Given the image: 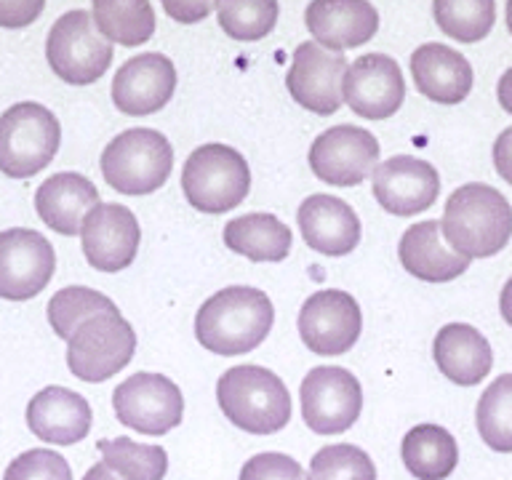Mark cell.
Instances as JSON below:
<instances>
[{
	"label": "cell",
	"instance_id": "cell-1",
	"mask_svg": "<svg viewBox=\"0 0 512 480\" xmlns=\"http://www.w3.org/2000/svg\"><path fill=\"white\" fill-rule=\"evenodd\" d=\"M275 323L270 296L251 286H230L208 296L195 315V339L208 352L232 358L254 352Z\"/></svg>",
	"mask_w": 512,
	"mask_h": 480
},
{
	"label": "cell",
	"instance_id": "cell-2",
	"mask_svg": "<svg viewBox=\"0 0 512 480\" xmlns=\"http://www.w3.org/2000/svg\"><path fill=\"white\" fill-rule=\"evenodd\" d=\"M443 238L456 254L488 259L512 238V206L491 184H464L448 195L440 219Z\"/></svg>",
	"mask_w": 512,
	"mask_h": 480
},
{
	"label": "cell",
	"instance_id": "cell-3",
	"mask_svg": "<svg viewBox=\"0 0 512 480\" xmlns=\"http://www.w3.org/2000/svg\"><path fill=\"white\" fill-rule=\"evenodd\" d=\"M222 414L248 435H275L291 419V395L278 374L264 366H235L216 382Z\"/></svg>",
	"mask_w": 512,
	"mask_h": 480
},
{
	"label": "cell",
	"instance_id": "cell-4",
	"mask_svg": "<svg viewBox=\"0 0 512 480\" xmlns=\"http://www.w3.org/2000/svg\"><path fill=\"white\" fill-rule=\"evenodd\" d=\"M174 147L155 128H128L102 152V176L123 195H150L171 179Z\"/></svg>",
	"mask_w": 512,
	"mask_h": 480
},
{
	"label": "cell",
	"instance_id": "cell-5",
	"mask_svg": "<svg viewBox=\"0 0 512 480\" xmlns=\"http://www.w3.org/2000/svg\"><path fill=\"white\" fill-rule=\"evenodd\" d=\"M182 190L203 214H227L248 198L251 168L230 144H203L184 163Z\"/></svg>",
	"mask_w": 512,
	"mask_h": 480
},
{
	"label": "cell",
	"instance_id": "cell-6",
	"mask_svg": "<svg viewBox=\"0 0 512 480\" xmlns=\"http://www.w3.org/2000/svg\"><path fill=\"white\" fill-rule=\"evenodd\" d=\"M62 126L48 107L19 102L0 115V174L30 179L56 158Z\"/></svg>",
	"mask_w": 512,
	"mask_h": 480
},
{
	"label": "cell",
	"instance_id": "cell-7",
	"mask_svg": "<svg viewBox=\"0 0 512 480\" xmlns=\"http://www.w3.org/2000/svg\"><path fill=\"white\" fill-rule=\"evenodd\" d=\"M112 54V43L96 30L94 16L83 8L59 16L48 30V67L70 86H91L107 75Z\"/></svg>",
	"mask_w": 512,
	"mask_h": 480
},
{
	"label": "cell",
	"instance_id": "cell-8",
	"mask_svg": "<svg viewBox=\"0 0 512 480\" xmlns=\"http://www.w3.org/2000/svg\"><path fill=\"white\" fill-rule=\"evenodd\" d=\"M136 350V331L118 312H99L83 320L67 339V366L72 376L99 384L120 374Z\"/></svg>",
	"mask_w": 512,
	"mask_h": 480
},
{
	"label": "cell",
	"instance_id": "cell-9",
	"mask_svg": "<svg viewBox=\"0 0 512 480\" xmlns=\"http://www.w3.org/2000/svg\"><path fill=\"white\" fill-rule=\"evenodd\" d=\"M112 408L120 424L139 435H166L182 424V390L163 374H131L112 392Z\"/></svg>",
	"mask_w": 512,
	"mask_h": 480
},
{
	"label": "cell",
	"instance_id": "cell-10",
	"mask_svg": "<svg viewBox=\"0 0 512 480\" xmlns=\"http://www.w3.org/2000/svg\"><path fill=\"white\" fill-rule=\"evenodd\" d=\"M302 419L318 435H342L363 411V387L347 368H312L299 387Z\"/></svg>",
	"mask_w": 512,
	"mask_h": 480
},
{
	"label": "cell",
	"instance_id": "cell-11",
	"mask_svg": "<svg viewBox=\"0 0 512 480\" xmlns=\"http://www.w3.org/2000/svg\"><path fill=\"white\" fill-rule=\"evenodd\" d=\"M363 331V310L355 296L339 288H323L299 310V336L315 355L350 352Z\"/></svg>",
	"mask_w": 512,
	"mask_h": 480
},
{
	"label": "cell",
	"instance_id": "cell-12",
	"mask_svg": "<svg viewBox=\"0 0 512 480\" xmlns=\"http://www.w3.org/2000/svg\"><path fill=\"white\" fill-rule=\"evenodd\" d=\"M347 56L328 51L315 40H304L294 51L291 70L286 75L288 94L304 110L320 118L334 115L344 102V75H347Z\"/></svg>",
	"mask_w": 512,
	"mask_h": 480
},
{
	"label": "cell",
	"instance_id": "cell-13",
	"mask_svg": "<svg viewBox=\"0 0 512 480\" xmlns=\"http://www.w3.org/2000/svg\"><path fill=\"white\" fill-rule=\"evenodd\" d=\"M54 246L38 230L11 227L0 232V299L27 302L51 283Z\"/></svg>",
	"mask_w": 512,
	"mask_h": 480
},
{
	"label": "cell",
	"instance_id": "cell-14",
	"mask_svg": "<svg viewBox=\"0 0 512 480\" xmlns=\"http://www.w3.org/2000/svg\"><path fill=\"white\" fill-rule=\"evenodd\" d=\"M379 160V142L360 126H334L312 142L310 168L320 182L334 187H355L366 182Z\"/></svg>",
	"mask_w": 512,
	"mask_h": 480
},
{
	"label": "cell",
	"instance_id": "cell-15",
	"mask_svg": "<svg viewBox=\"0 0 512 480\" xmlns=\"http://www.w3.org/2000/svg\"><path fill=\"white\" fill-rule=\"evenodd\" d=\"M142 230L134 211L120 203H99L88 211L80 227V243L86 262L94 270L120 272L131 267L139 251Z\"/></svg>",
	"mask_w": 512,
	"mask_h": 480
},
{
	"label": "cell",
	"instance_id": "cell-16",
	"mask_svg": "<svg viewBox=\"0 0 512 480\" xmlns=\"http://www.w3.org/2000/svg\"><path fill=\"white\" fill-rule=\"evenodd\" d=\"M406 99V78L387 54H363L347 67L344 102L366 120L392 118Z\"/></svg>",
	"mask_w": 512,
	"mask_h": 480
},
{
	"label": "cell",
	"instance_id": "cell-17",
	"mask_svg": "<svg viewBox=\"0 0 512 480\" xmlns=\"http://www.w3.org/2000/svg\"><path fill=\"white\" fill-rule=\"evenodd\" d=\"M371 187H374V198L387 214L416 216L438 200L440 176L427 160L414 155H395L374 168Z\"/></svg>",
	"mask_w": 512,
	"mask_h": 480
},
{
	"label": "cell",
	"instance_id": "cell-18",
	"mask_svg": "<svg viewBox=\"0 0 512 480\" xmlns=\"http://www.w3.org/2000/svg\"><path fill=\"white\" fill-rule=\"evenodd\" d=\"M176 91V67L166 54L131 56L112 78V102L123 115L160 112Z\"/></svg>",
	"mask_w": 512,
	"mask_h": 480
},
{
	"label": "cell",
	"instance_id": "cell-19",
	"mask_svg": "<svg viewBox=\"0 0 512 480\" xmlns=\"http://www.w3.org/2000/svg\"><path fill=\"white\" fill-rule=\"evenodd\" d=\"M304 24L315 43L342 54L374 38L379 11L368 0H312L304 11Z\"/></svg>",
	"mask_w": 512,
	"mask_h": 480
},
{
	"label": "cell",
	"instance_id": "cell-20",
	"mask_svg": "<svg viewBox=\"0 0 512 480\" xmlns=\"http://www.w3.org/2000/svg\"><path fill=\"white\" fill-rule=\"evenodd\" d=\"M304 243L326 256L352 254L360 243V219L350 203L336 195H310L296 211Z\"/></svg>",
	"mask_w": 512,
	"mask_h": 480
},
{
	"label": "cell",
	"instance_id": "cell-21",
	"mask_svg": "<svg viewBox=\"0 0 512 480\" xmlns=\"http://www.w3.org/2000/svg\"><path fill=\"white\" fill-rule=\"evenodd\" d=\"M27 427L46 443L75 446L91 432V406L75 390L51 384L27 403Z\"/></svg>",
	"mask_w": 512,
	"mask_h": 480
},
{
	"label": "cell",
	"instance_id": "cell-22",
	"mask_svg": "<svg viewBox=\"0 0 512 480\" xmlns=\"http://www.w3.org/2000/svg\"><path fill=\"white\" fill-rule=\"evenodd\" d=\"M400 264L408 275L424 280V283H448L467 272L472 259L456 254L454 248L443 240L438 219L411 224L398 246Z\"/></svg>",
	"mask_w": 512,
	"mask_h": 480
},
{
	"label": "cell",
	"instance_id": "cell-23",
	"mask_svg": "<svg viewBox=\"0 0 512 480\" xmlns=\"http://www.w3.org/2000/svg\"><path fill=\"white\" fill-rule=\"evenodd\" d=\"M99 206V190L91 179L75 171L48 176L35 192V211L46 227L59 235H80L88 211Z\"/></svg>",
	"mask_w": 512,
	"mask_h": 480
},
{
	"label": "cell",
	"instance_id": "cell-24",
	"mask_svg": "<svg viewBox=\"0 0 512 480\" xmlns=\"http://www.w3.org/2000/svg\"><path fill=\"white\" fill-rule=\"evenodd\" d=\"M411 75L419 94L438 104H459L472 91V67L467 56L443 46L424 43L411 54Z\"/></svg>",
	"mask_w": 512,
	"mask_h": 480
},
{
	"label": "cell",
	"instance_id": "cell-25",
	"mask_svg": "<svg viewBox=\"0 0 512 480\" xmlns=\"http://www.w3.org/2000/svg\"><path fill=\"white\" fill-rule=\"evenodd\" d=\"M432 355L440 374L459 387H475L491 374L494 366V352L488 339L467 323H448L440 328L432 344Z\"/></svg>",
	"mask_w": 512,
	"mask_h": 480
},
{
	"label": "cell",
	"instance_id": "cell-26",
	"mask_svg": "<svg viewBox=\"0 0 512 480\" xmlns=\"http://www.w3.org/2000/svg\"><path fill=\"white\" fill-rule=\"evenodd\" d=\"M291 243V227L275 214H246L224 224V246L251 262H283Z\"/></svg>",
	"mask_w": 512,
	"mask_h": 480
},
{
	"label": "cell",
	"instance_id": "cell-27",
	"mask_svg": "<svg viewBox=\"0 0 512 480\" xmlns=\"http://www.w3.org/2000/svg\"><path fill=\"white\" fill-rule=\"evenodd\" d=\"M400 456L416 480H446L459 464V446L446 427L416 424L406 432Z\"/></svg>",
	"mask_w": 512,
	"mask_h": 480
},
{
	"label": "cell",
	"instance_id": "cell-28",
	"mask_svg": "<svg viewBox=\"0 0 512 480\" xmlns=\"http://www.w3.org/2000/svg\"><path fill=\"white\" fill-rule=\"evenodd\" d=\"M94 24L118 46H142L155 35V11L150 0H94Z\"/></svg>",
	"mask_w": 512,
	"mask_h": 480
},
{
	"label": "cell",
	"instance_id": "cell-29",
	"mask_svg": "<svg viewBox=\"0 0 512 480\" xmlns=\"http://www.w3.org/2000/svg\"><path fill=\"white\" fill-rule=\"evenodd\" d=\"M99 454L107 467L126 480H163L168 472V454L163 446L136 443L131 438L99 440Z\"/></svg>",
	"mask_w": 512,
	"mask_h": 480
},
{
	"label": "cell",
	"instance_id": "cell-30",
	"mask_svg": "<svg viewBox=\"0 0 512 480\" xmlns=\"http://www.w3.org/2000/svg\"><path fill=\"white\" fill-rule=\"evenodd\" d=\"M475 424L491 451L512 454V374H502L486 387L475 408Z\"/></svg>",
	"mask_w": 512,
	"mask_h": 480
},
{
	"label": "cell",
	"instance_id": "cell-31",
	"mask_svg": "<svg viewBox=\"0 0 512 480\" xmlns=\"http://www.w3.org/2000/svg\"><path fill=\"white\" fill-rule=\"evenodd\" d=\"M435 22L448 38L459 43H478L494 30V0H432Z\"/></svg>",
	"mask_w": 512,
	"mask_h": 480
},
{
	"label": "cell",
	"instance_id": "cell-32",
	"mask_svg": "<svg viewBox=\"0 0 512 480\" xmlns=\"http://www.w3.org/2000/svg\"><path fill=\"white\" fill-rule=\"evenodd\" d=\"M278 14V0H216L219 27L243 43L267 38L278 24Z\"/></svg>",
	"mask_w": 512,
	"mask_h": 480
},
{
	"label": "cell",
	"instance_id": "cell-33",
	"mask_svg": "<svg viewBox=\"0 0 512 480\" xmlns=\"http://www.w3.org/2000/svg\"><path fill=\"white\" fill-rule=\"evenodd\" d=\"M48 323L54 328L59 339H70L72 331L83 323V320L94 318L99 312H118V304L107 299L104 294L86 286H70L56 291L46 307Z\"/></svg>",
	"mask_w": 512,
	"mask_h": 480
},
{
	"label": "cell",
	"instance_id": "cell-34",
	"mask_svg": "<svg viewBox=\"0 0 512 480\" xmlns=\"http://www.w3.org/2000/svg\"><path fill=\"white\" fill-rule=\"evenodd\" d=\"M307 480H376V467L363 448L334 443L312 456Z\"/></svg>",
	"mask_w": 512,
	"mask_h": 480
},
{
	"label": "cell",
	"instance_id": "cell-35",
	"mask_svg": "<svg viewBox=\"0 0 512 480\" xmlns=\"http://www.w3.org/2000/svg\"><path fill=\"white\" fill-rule=\"evenodd\" d=\"M3 480H72V470L62 454L48 448H32L8 464Z\"/></svg>",
	"mask_w": 512,
	"mask_h": 480
},
{
	"label": "cell",
	"instance_id": "cell-36",
	"mask_svg": "<svg viewBox=\"0 0 512 480\" xmlns=\"http://www.w3.org/2000/svg\"><path fill=\"white\" fill-rule=\"evenodd\" d=\"M240 480H307L302 464L288 454H256L240 470Z\"/></svg>",
	"mask_w": 512,
	"mask_h": 480
},
{
	"label": "cell",
	"instance_id": "cell-37",
	"mask_svg": "<svg viewBox=\"0 0 512 480\" xmlns=\"http://www.w3.org/2000/svg\"><path fill=\"white\" fill-rule=\"evenodd\" d=\"M46 8V0H0V27L22 30L30 27Z\"/></svg>",
	"mask_w": 512,
	"mask_h": 480
},
{
	"label": "cell",
	"instance_id": "cell-38",
	"mask_svg": "<svg viewBox=\"0 0 512 480\" xmlns=\"http://www.w3.org/2000/svg\"><path fill=\"white\" fill-rule=\"evenodd\" d=\"M160 3H163V11H166L174 22L198 24L214 11L216 0H160Z\"/></svg>",
	"mask_w": 512,
	"mask_h": 480
},
{
	"label": "cell",
	"instance_id": "cell-39",
	"mask_svg": "<svg viewBox=\"0 0 512 480\" xmlns=\"http://www.w3.org/2000/svg\"><path fill=\"white\" fill-rule=\"evenodd\" d=\"M494 168L504 182L512 184V126L504 128L494 142Z\"/></svg>",
	"mask_w": 512,
	"mask_h": 480
},
{
	"label": "cell",
	"instance_id": "cell-40",
	"mask_svg": "<svg viewBox=\"0 0 512 480\" xmlns=\"http://www.w3.org/2000/svg\"><path fill=\"white\" fill-rule=\"evenodd\" d=\"M496 96H499V104H502L504 112L512 115V67L499 78V86H496Z\"/></svg>",
	"mask_w": 512,
	"mask_h": 480
},
{
	"label": "cell",
	"instance_id": "cell-41",
	"mask_svg": "<svg viewBox=\"0 0 512 480\" xmlns=\"http://www.w3.org/2000/svg\"><path fill=\"white\" fill-rule=\"evenodd\" d=\"M499 312H502L504 323L512 328V278L504 283L502 296H499Z\"/></svg>",
	"mask_w": 512,
	"mask_h": 480
},
{
	"label": "cell",
	"instance_id": "cell-42",
	"mask_svg": "<svg viewBox=\"0 0 512 480\" xmlns=\"http://www.w3.org/2000/svg\"><path fill=\"white\" fill-rule=\"evenodd\" d=\"M83 480H126V478H120L118 472L112 470V467H107L104 462H99V464H94V467H91L86 475H83Z\"/></svg>",
	"mask_w": 512,
	"mask_h": 480
},
{
	"label": "cell",
	"instance_id": "cell-43",
	"mask_svg": "<svg viewBox=\"0 0 512 480\" xmlns=\"http://www.w3.org/2000/svg\"><path fill=\"white\" fill-rule=\"evenodd\" d=\"M507 30L512 35V0H507Z\"/></svg>",
	"mask_w": 512,
	"mask_h": 480
}]
</instances>
